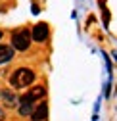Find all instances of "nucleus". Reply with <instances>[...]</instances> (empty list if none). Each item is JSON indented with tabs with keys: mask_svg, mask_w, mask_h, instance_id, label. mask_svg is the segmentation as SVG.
Listing matches in <instances>:
<instances>
[{
	"mask_svg": "<svg viewBox=\"0 0 117 121\" xmlns=\"http://www.w3.org/2000/svg\"><path fill=\"white\" fill-rule=\"evenodd\" d=\"M38 12H40V10H38V6H37V4H33V13H38Z\"/></svg>",
	"mask_w": 117,
	"mask_h": 121,
	"instance_id": "1a4fd4ad",
	"label": "nucleus"
},
{
	"mask_svg": "<svg viewBox=\"0 0 117 121\" xmlns=\"http://www.w3.org/2000/svg\"><path fill=\"white\" fill-rule=\"evenodd\" d=\"M35 71L33 69H29V67H19L16 73L10 77V85L13 88H27L29 85H31L35 81Z\"/></svg>",
	"mask_w": 117,
	"mask_h": 121,
	"instance_id": "f257e3e1",
	"label": "nucleus"
},
{
	"mask_svg": "<svg viewBox=\"0 0 117 121\" xmlns=\"http://www.w3.org/2000/svg\"><path fill=\"white\" fill-rule=\"evenodd\" d=\"M27 94H29V96H33L35 100H40V98H44V96H46V86H44V85L31 86V90H29Z\"/></svg>",
	"mask_w": 117,
	"mask_h": 121,
	"instance_id": "0eeeda50",
	"label": "nucleus"
},
{
	"mask_svg": "<svg viewBox=\"0 0 117 121\" xmlns=\"http://www.w3.org/2000/svg\"><path fill=\"white\" fill-rule=\"evenodd\" d=\"M104 23H106V25L109 23V12H108V10H104Z\"/></svg>",
	"mask_w": 117,
	"mask_h": 121,
	"instance_id": "6e6552de",
	"label": "nucleus"
},
{
	"mask_svg": "<svg viewBox=\"0 0 117 121\" xmlns=\"http://www.w3.org/2000/svg\"><path fill=\"white\" fill-rule=\"evenodd\" d=\"M13 58V46H4V44H0V65L10 62Z\"/></svg>",
	"mask_w": 117,
	"mask_h": 121,
	"instance_id": "423d86ee",
	"label": "nucleus"
},
{
	"mask_svg": "<svg viewBox=\"0 0 117 121\" xmlns=\"http://www.w3.org/2000/svg\"><path fill=\"white\" fill-rule=\"evenodd\" d=\"M29 44H31V33H29V29H19L12 35V46L19 50V52H25L29 48Z\"/></svg>",
	"mask_w": 117,
	"mask_h": 121,
	"instance_id": "f03ea898",
	"label": "nucleus"
},
{
	"mask_svg": "<svg viewBox=\"0 0 117 121\" xmlns=\"http://www.w3.org/2000/svg\"><path fill=\"white\" fill-rule=\"evenodd\" d=\"M31 119H35V121L48 119V106H46V102H40V104H38V108L31 112Z\"/></svg>",
	"mask_w": 117,
	"mask_h": 121,
	"instance_id": "39448f33",
	"label": "nucleus"
},
{
	"mask_svg": "<svg viewBox=\"0 0 117 121\" xmlns=\"http://www.w3.org/2000/svg\"><path fill=\"white\" fill-rule=\"evenodd\" d=\"M35 98L33 96H29V94H23L21 98H19V113L21 115H31V112L35 110Z\"/></svg>",
	"mask_w": 117,
	"mask_h": 121,
	"instance_id": "7ed1b4c3",
	"label": "nucleus"
},
{
	"mask_svg": "<svg viewBox=\"0 0 117 121\" xmlns=\"http://www.w3.org/2000/svg\"><path fill=\"white\" fill-rule=\"evenodd\" d=\"M0 39H2V31H0Z\"/></svg>",
	"mask_w": 117,
	"mask_h": 121,
	"instance_id": "9d476101",
	"label": "nucleus"
},
{
	"mask_svg": "<svg viewBox=\"0 0 117 121\" xmlns=\"http://www.w3.org/2000/svg\"><path fill=\"white\" fill-rule=\"evenodd\" d=\"M48 39V25L46 23H37L33 33H31V40L35 42H44Z\"/></svg>",
	"mask_w": 117,
	"mask_h": 121,
	"instance_id": "20e7f679",
	"label": "nucleus"
}]
</instances>
